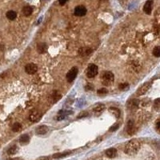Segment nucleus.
Instances as JSON below:
<instances>
[{
  "mask_svg": "<svg viewBox=\"0 0 160 160\" xmlns=\"http://www.w3.org/2000/svg\"><path fill=\"white\" fill-rule=\"evenodd\" d=\"M42 118V113L39 111H34L32 112L30 115V120L33 123L38 122L40 119Z\"/></svg>",
  "mask_w": 160,
  "mask_h": 160,
  "instance_id": "10",
  "label": "nucleus"
},
{
  "mask_svg": "<svg viewBox=\"0 0 160 160\" xmlns=\"http://www.w3.org/2000/svg\"><path fill=\"white\" fill-rule=\"evenodd\" d=\"M87 115H88V113L87 111H82V112L80 113L79 115H78L77 118L78 119H81V118H83V117H87Z\"/></svg>",
  "mask_w": 160,
  "mask_h": 160,
  "instance_id": "27",
  "label": "nucleus"
},
{
  "mask_svg": "<svg viewBox=\"0 0 160 160\" xmlns=\"http://www.w3.org/2000/svg\"><path fill=\"white\" fill-rule=\"evenodd\" d=\"M48 130H49V129H48L47 126L42 125V126H39V127L36 128L35 132H36L38 135H45L46 133H47Z\"/></svg>",
  "mask_w": 160,
  "mask_h": 160,
  "instance_id": "13",
  "label": "nucleus"
},
{
  "mask_svg": "<svg viewBox=\"0 0 160 160\" xmlns=\"http://www.w3.org/2000/svg\"><path fill=\"white\" fill-rule=\"evenodd\" d=\"M153 55H155V57H159L160 56V47H155L153 50Z\"/></svg>",
  "mask_w": 160,
  "mask_h": 160,
  "instance_id": "26",
  "label": "nucleus"
},
{
  "mask_svg": "<svg viewBox=\"0 0 160 160\" xmlns=\"http://www.w3.org/2000/svg\"><path fill=\"white\" fill-rule=\"evenodd\" d=\"M110 112L114 115L115 116L116 118H119V117L120 116V111L118 109V108H116V107H111L109 109Z\"/></svg>",
  "mask_w": 160,
  "mask_h": 160,
  "instance_id": "19",
  "label": "nucleus"
},
{
  "mask_svg": "<svg viewBox=\"0 0 160 160\" xmlns=\"http://www.w3.org/2000/svg\"><path fill=\"white\" fill-rule=\"evenodd\" d=\"M10 160H19L18 158H10Z\"/></svg>",
  "mask_w": 160,
  "mask_h": 160,
  "instance_id": "34",
  "label": "nucleus"
},
{
  "mask_svg": "<svg viewBox=\"0 0 160 160\" xmlns=\"http://www.w3.org/2000/svg\"><path fill=\"white\" fill-rule=\"evenodd\" d=\"M105 154L108 158H113L117 156V150L115 148H109L106 151Z\"/></svg>",
  "mask_w": 160,
  "mask_h": 160,
  "instance_id": "12",
  "label": "nucleus"
},
{
  "mask_svg": "<svg viewBox=\"0 0 160 160\" xmlns=\"http://www.w3.org/2000/svg\"><path fill=\"white\" fill-rule=\"evenodd\" d=\"M38 160H48V157H42V158H39Z\"/></svg>",
  "mask_w": 160,
  "mask_h": 160,
  "instance_id": "33",
  "label": "nucleus"
},
{
  "mask_svg": "<svg viewBox=\"0 0 160 160\" xmlns=\"http://www.w3.org/2000/svg\"><path fill=\"white\" fill-rule=\"evenodd\" d=\"M156 130L157 131H159V120L157 122V124H156Z\"/></svg>",
  "mask_w": 160,
  "mask_h": 160,
  "instance_id": "32",
  "label": "nucleus"
},
{
  "mask_svg": "<svg viewBox=\"0 0 160 160\" xmlns=\"http://www.w3.org/2000/svg\"><path fill=\"white\" fill-rule=\"evenodd\" d=\"M91 53H92V50L91 48H81L79 50V54L82 56H87Z\"/></svg>",
  "mask_w": 160,
  "mask_h": 160,
  "instance_id": "16",
  "label": "nucleus"
},
{
  "mask_svg": "<svg viewBox=\"0 0 160 160\" xmlns=\"http://www.w3.org/2000/svg\"><path fill=\"white\" fill-rule=\"evenodd\" d=\"M151 83L150 82H145L143 85H142V86L138 89L136 94L138 96H140V95H143L145 94L148 91L149 89L151 88Z\"/></svg>",
  "mask_w": 160,
  "mask_h": 160,
  "instance_id": "4",
  "label": "nucleus"
},
{
  "mask_svg": "<svg viewBox=\"0 0 160 160\" xmlns=\"http://www.w3.org/2000/svg\"><path fill=\"white\" fill-rule=\"evenodd\" d=\"M114 74L110 72V71H106L103 74V75L102 77V82L105 86H109L114 82Z\"/></svg>",
  "mask_w": 160,
  "mask_h": 160,
  "instance_id": "2",
  "label": "nucleus"
},
{
  "mask_svg": "<svg viewBox=\"0 0 160 160\" xmlns=\"http://www.w3.org/2000/svg\"><path fill=\"white\" fill-rule=\"evenodd\" d=\"M98 74V67L95 64H91L87 71V75L88 78H94Z\"/></svg>",
  "mask_w": 160,
  "mask_h": 160,
  "instance_id": "5",
  "label": "nucleus"
},
{
  "mask_svg": "<svg viewBox=\"0 0 160 160\" xmlns=\"http://www.w3.org/2000/svg\"><path fill=\"white\" fill-rule=\"evenodd\" d=\"M71 152V151H64V152H61V153H56V154H54L52 155V158H64L67 155H69Z\"/></svg>",
  "mask_w": 160,
  "mask_h": 160,
  "instance_id": "14",
  "label": "nucleus"
},
{
  "mask_svg": "<svg viewBox=\"0 0 160 160\" xmlns=\"http://www.w3.org/2000/svg\"><path fill=\"white\" fill-rule=\"evenodd\" d=\"M7 18L10 20H15L17 17V14L14 10H9L7 12Z\"/></svg>",
  "mask_w": 160,
  "mask_h": 160,
  "instance_id": "17",
  "label": "nucleus"
},
{
  "mask_svg": "<svg viewBox=\"0 0 160 160\" xmlns=\"http://www.w3.org/2000/svg\"><path fill=\"white\" fill-rule=\"evenodd\" d=\"M119 124H114L113 125L111 128H110V131H115L116 130H118V128H119Z\"/></svg>",
  "mask_w": 160,
  "mask_h": 160,
  "instance_id": "28",
  "label": "nucleus"
},
{
  "mask_svg": "<svg viewBox=\"0 0 160 160\" xmlns=\"http://www.w3.org/2000/svg\"><path fill=\"white\" fill-rule=\"evenodd\" d=\"M94 88H93V86L91 84H87V86H86V90L87 91H88V90H93Z\"/></svg>",
  "mask_w": 160,
  "mask_h": 160,
  "instance_id": "30",
  "label": "nucleus"
},
{
  "mask_svg": "<svg viewBox=\"0 0 160 160\" xmlns=\"http://www.w3.org/2000/svg\"><path fill=\"white\" fill-rule=\"evenodd\" d=\"M17 151H18V147H17L16 146H11V147L9 148V150L7 151V153H8V155H12L16 154Z\"/></svg>",
  "mask_w": 160,
  "mask_h": 160,
  "instance_id": "22",
  "label": "nucleus"
},
{
  "mask_svg": "<svg viewBox=\"0 0 160 160\" xmlns=\"http://www.w3.org/2000/svg\"><path fill=\"white\" fill-rule=\"evenodd\" d=\"M33 12V8L30 6H26L23 8V13L25 16H30Z\"/></svg>",
  "mask_w": 160,
  "mask_h": 160,
  "instance_id": "15",
  "label": "nucleus"
},
{
  "mask_svg": "<svg viewBox=\"0 0 160 160\" xmlns=\"http://www.w3.org/2000/svg\"><path fill=\"white\" fill-rule=\"evenodd\" d=\"M30 141V137L28 136V135H23L19 138V142L22 144H27Z\"/></svg>",
  "mask_w": 160,
  "mask_h": 160,
  "instance_id": "18",
  "label": "nucleus"
},
{
  "mask_svg": "<svg viewBox=\"0 0 160 160\" xmlns=\"http://www.w3.org/2000/svg\"><path fill=\"white\" fill-rule=\"evenodd\" d=\"M37 50L39 54H44L47 51V46L44 42H40L37 45Z\"/></svg>",
  "mask_w": 160,
  "mask_h": 160,
  "instance_id": "11",
  "label": "nucleus"
},
{
  "mask_svg": "<svg viewBox=\"0 0 160 160\" xmlns=\"http://www.w3.org/2000/svg\"><path fill=\"white\" fill-rule=\"evenodd\" d=\"M38 71V67L35 63H29L25 67V71L28 74H34Z\"/></svg>",
  "mask_w": 160,
  "mask_h": 160,
  "instance_id": "6",
  "label": "nucleus"
},
{
  "mask_svg": "<svg viewBox=\"0 0 160 160\" xmlns=\"http://www.w3.org/2000/svg\"><path fill=\"white\" fill-rule=\"evenodd\" d=\"M155 107L158 110V107H159V99H156L155 102Z\"/></svg>",
  "mask_w": 160,
  "mask_h": 160,
  "instance_id": "29",
  "label": "nucleus"
},
{
  "mask_svg": "<svg viewBox=\"0 0 160 160\" xmlns=\"http://www.w3.org/2000/svg\"><path fill=\"white\" fill-rule=\"evenodd\" d=\"M21 129H22V125L19 123H15L12 126V131L14 132H18Z\"/></svg>",
  "mask_w": 160,
  "mask_h": 160,
  "instance_id": "20",
  "label": "nucleus"
},
{
  "mask_svg": "<svg viewBox=\"0 0 160 160\" xmlns=\"http://www.w3.org/2000/svg\"><path fill=\"white\" fill-rule=\"evenodd\" d=\"M105 109V105L104 104H99L94 108V112H101Z\"/></svg>",
  "mask_w": 160,
  "mask_h": 160,
  "instance_id": "23",
  "label": "nucleus"
},
{
  "mask_svg": "<svg viewBox=\"0 0 160 160\" xmlns=\"http://www.w3.org/2000/svg\"><path fill=\"white\" fill-rule=\"evenodd\" d=\"M67 2V0H59V3L60 5L63 6L64 4H66V3Z\"/></svg>",
  "mask_w": 160,
  "mask_h": 160,
  "instance_id": "31",
  "label": "nucleus"
},
{
  "mask_svg": "<svg viewBox=\"0 0 160 160\" xmlns=\"http://www.w3.org/2000/svg\"><path fill=\"white\" fill-rule=\"evenodd\" d=\"M119 90H121V91H127L128 89H129V84L126 83V82L121 83V84H119Z\"/></svg>",
  "mask_w": 160,
  "mask_h": 160,
  "instance_id": "24",
  "label": "nucleus"
},
{
  "mask_svg": "<svg viewBox=\"0 0 160 160\" xmlns=\"http://www.w3.org/2000/svg\"><path fill=\"white\" fill-rule=\"evenodd\" d=\"M152 6H153L152 0H148V1H146L144 7H143L144 12L147 15H151V13L152 11Z\"/></svg>",
  "mask_w": 160,
  "mask_h": 160,
  "instance_id": "9",
  "label": "nucleus"
},
{
  "mask_svg": "<svg viewBox=\"0 0 160 160\" xmlns=\"http://www.w3.org/2000/svg\"><path fill=\"white\" fill-rule=\"evenodd\" d=\"M97 93H98V94H99V96H104V95H106V94L108 93V91H107V89H106V88L103 87V88L99 89Z\"/></svg>",
  "mask_w": 160,
  "mask_h": 160,
  "instance_id": "25",
  "label": "nucleus"
},
{
  "mask_svg": "<svg viewBox=\"0 0 160 160\" xmlns=\"http://www.w3.org/2000/svg\"><path fill=\"white\" fill-rule=\"evenodd\" d=\"M78 72H79V70H78V67H74L73 68H71L68 73L67 74V79L68 82H72L75 79L77 74H78Z\"/></svg>",
  "mask_w": 160,
  "mask_h": 160,
  "instance_id": "3",
  "label": "nucleus"
},
{
  "mask_svg": "<svg viewBox=\"0 0 160 160\" xmlns=\"http://www.w3.org/2000/svg\"><path fill=\"white\" fill-rule=\"evenodd\" d=\"M87 14V8L83 6H78L74 8V15L79 17L84 16Z\"/></svg>",
  "mask_w": 160,
  "mask_h": 160,
  "instance_id": "7",
  "label": "nucleus"
},
{
  "mask_svg": "<svg viewBox=\"0 0 160 160\" xmlns=\"http://www.w3.org/2000/svg\"><path fill=\"white\" fill-rule=\"evenodd\" d=\"M138 102L137 101V99H131L130 102H129V104H128V106L127 107L129 108H136L138 106Z\"/></svg>",
  "mask_w": 160,
  "mask_h": 160,
  "instance_id": "21",
  "label": "nucleus"
},
{
  "mask_svg": "<svg viewBox=\"0 0 160 160\" xmlns=\"http://www.w3.org/2000/svg\"><path fill=\"white\" fill-rule=\"evenodd\" d=\"M140 146V143L137 139H131L126 144L124 147V152L128 155L133 156L138 152Z\"/></svg>",
  "mask_w": 160,
  "mask_h": 160,
  "instance_id": "1",
  "label": "nucleus"
},
{
  "mask_svg": "<svg viewBox=\"0 0 160 160\" xmlns=\"http://www.w3.org/2000/svg\"><path fill=\"white\" fill-rule=\"evenodd\" d=\"M126 133L129 135H133L135 133V124L131 120L127 123L126 124Z\"/></svg>",
  "mask_w": 160,
  "mask_h": 160,
  "instance_id": "8",
  "label": "nucleus"
}]
</instances>
